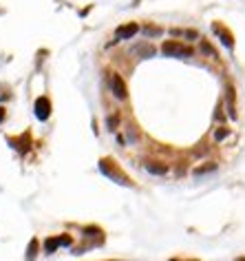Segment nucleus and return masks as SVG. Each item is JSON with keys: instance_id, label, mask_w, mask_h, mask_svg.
<instances>
[{"instance_id": "nucleus-8", "label": "nucleus", "mask_w": 245, "mask_h": 261, "mask_svg": "<svg viewBox=\"0 0 245 261\" xmlns=\"http://www.w3.org/2000/svg\"><path fill=\"white\" fill-rule=\"evenodd\" d=\"M228 111H230V117H236V107H234V87H228Z\"/></svg>"}, {"instance_id": "nucleus-13", "label": "nucleus", "mask_w": 245, "mask_h": 261, "mask_svg": "<svg viewBox=\"0 0 245 261\" xmlns=\"http://www.w3.org/2000/svg\"><path fill=\"white\" fill-rule=\"evenodd\" d=\"M137 54H140V56H153L155 51L150 47H140V49H137Z\"/></svg>"}, {"instance_id": "nucleus-3", "label": "nucleus", "mask_w": 245, "mask_h": 261, "mask_svg": "<svg viewBox=\"0 0 245 261\" xmlns=\"http://www.w3.org/2000/svg\"><path fill=\"white\" fill-rule=\"evenodd\" d=\"M111 91L115 93V97H120V100H126V95H128L124 80H122V75H117V73L111 75Z\"/></svg>"}, {"instance_id": "nucleus-2", "label": "nucleus", "mask_w": 245, "mask_h": 261, "mask_svg": "<svg viewBox=\"0 0 245 261\" xmlns=\"http://www.w3.org/2000/svg\"><path fill=\"white\" fill-rule=\"evenodd\" d=\"M161 54L168 58H190L192 56V47H186L179 40H166L161 44Z\"/></svg>"}, {"instance_id": "nucleus-16", "label": "nucleus", "mask_w": 245, "mask_h": 261, "mask_svg": "<svg viewBox=\"0 0 245 261\" xmlns=\"http://www.w3.org/2000/svg\"><path fill=\"white\" fill-rule=\"evenodd\" d=\"M170 261H192V259H170Z\"/></svg>"}, {"instance_id": "nucleus-12", "label": "nucleus", "mask_w": 245, "mask_h": 261, "mask_svg": "<svg viewBox=\"0 0 245 261\" xmlns=\"http://www.w3.org/2000/svg\"><path fill=\"white\" fill-rule=\"evenodd\" d=\"M201 49H203V54H208V56H214V58H216V51H214V49H212L208 42H203V44H201Z\"/></svg>"}, {"instance_id": "nucleus-4", "label": "nucleus", "mask_w": 245, "mask_h": 261, "mask_svg": "<svg viewBox=\"0 0 245 261\" xmlns=\"http://www.w3.org/2000/svg\"><path fill=\"white\" fill-rule=\"evenodd\" d=\"M49 115H51V102L47 97H38L35 100V117L38 120H49Z\"/></svg>"}, {"instance_id": "nucleus-10", "label": "nucleus", "mask_w": 245, "mask_h": 261, "mask_svg": "<svg viewBox=\"0 0 245 261\" xmlns=\"http://www.w3.org/2000/svg\"><path fill=\"white\" fill-rule=\"evenodd\" d=\"M35 255H38V239H31L29 248H27V261H34Z\"/></svg>"}, {"instance_id": "nucleus-6", "label": "nucleus", "mask_w": 245, "mask_h": 261, "mask_svg": "<svg viewBox=\"0 0 245 261\" xmlns=\"http://www.w3.org/2000/svg\"><path fill=\"white\" fill-rule=\"evenodd\" d=\"M140 31V24H135V22H128V24H122V27H117L115 36L120 40H130L135 34Z\"/></svg>"}, {"instance_id": "nucleus-11", "label": "nucleus", "mask_w": 245, "mask_h": 261, "mask_svg": "<svg viewBox=\"0 0 245 261\" xmlns=\"http://www.w3.org/2000/svg\"><path fill=\"white\" fill-rule=\"evenodd\" d=\"M214 168H216V164H212V162H210V164H206V166H199V168H194L192 173L194 175H203V173H208V170H214Z\"/></svg>"}, {"instance_id": "nucleus-1", "label": "nucleus", "mask_w": 245, "mask_h": 261, "mask_svg": "<svg viewBox=\"0 0 245 261\" xmlns=\"http://www.w3.org/2000/svg\"><path fill=\"white\" fill-rule=\"evenodd\" d=\"M100 170H102V173H104L108 179H113L115 184H122V186H133L130 177L124 173V170L120 168V166L115 164V160H111V157H102V160H100Z\"/></svg>"}, {"instance_id": "nucleus-14", "label": "nucleus", "mask_w": 245, "mask_h": 261, "mask_svg": "<svg viewBox=\"0 0 245 261\" xmlns=\"http://www.w3.org/2000/svg\"><path fill=\"white\" fill-rule=\"evenodd\" d=\"M226 135H228V129H221V130H216V133H214V137H216L219 142H221Z\"/></svg>"}, {"instance_id": "nucleus-5", "label": "nucleus", "mask_w": 245, "mask_h": 261, "mask_svg": "<svg viewBox=\"0 0 245 261\" xmlns=\"http://www.w3.org/2000/svg\"><path fill=\"white\" fill-rule=\"evenodd\" d=\"M60 246H71V237L69 235H62V237H49L44 242V250L47 252H55V248Z\"/></svg>"}, {"instance_id": "nucleus-9", "label": "nucleus", "mask_w": 245, "mask_h": 261, "mask_svg": "<svg viewBox=\"0 0 245 261\" xmlns=\"http://www.w3.org/2000/svg\"><path fill=\"white\" fill-rule=\"evenodd\" d=\"M146 170H148V173H153V175H163L168 168H166L163 164H159V162H146Z\"/></svg>"}, {"instance_id": "nucleus-15", "label": "nucleus", "mask_w": 245, "mask_h": 261, "mask_svg": "<svg viewBox=\"0 0 245 261\" xmlns=\"http://www.w3.org/2000/svg\"><path fill=\"white\" fill-rule=\"evenodd\" d=\"M5 120V109H0V122Z\"/></svg>"}, {"instance_id": "nucleus-17", "label": "nucleus", "mask_w": 245, "mask_h": 261, "mask_svg": "<svg viewBox=\"0 0 245 261\" xmlns=\"http://www.w3.org/2000/svg\"><path fill=\"white\" fill-rule=\"evenodd\" d=\"M236 261H245V259H236Z\"/></svg>"}, {"instance_id": "nucleus-7", "label": "nucleus", "mask_w": 245, "mask_h": 261, "mask_svg": "<svg viewBox=\"0 0 245 261\" xmlns=\"http://www.w3.org/2000/svg\"><path fill=\"white\" fill-rule=\"evenodd\" d=\"M214 34L219 36V38H221V42L226 44L228 49H232V47H234V38H232V34H230V31H226V29H223L221 24H214Z\"/></svg>"}]
</instances>
